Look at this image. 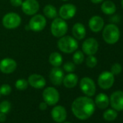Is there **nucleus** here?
<instances>
[{
  "label": "nucleus",
  "instance_id": "f03ea898",
  "mask_svg": "<svg viewBox=\"0 0 123 123\" xmlns=\"http://www.w3.org/2000/svg\"><path fill=\"white\" fill-rule=\"evenodd\" d=\"M102 36L106 43L114 44L119 41L120 37L119 28L115 24H108L104 27Z\"/></svg>",
  "mask_w": 123,
  "mask_h": 123
},
{
  "label": "nucleus",
  "instance_id": "ddd939ff",
  "mask_svg": "<svg viewBox=\"0 0 123 123\" xmlns=\"http://www.w3.org/2000/svg\"><path fill=\"white\" fill-rule=\"evenodd\" d=\"M76 7L73 4H65L63 5L59 9V16L63 20H70L73 18L76 13Z\"/></svg>",
  "mask_w": 123,
  "mask_h": 123
},
{
  "label": "nucleus",
  "instance_id": "c85d7f7f",
  "mask_svg": "<svg viewBox=\"0 0 123 123\" xmlns=\"http://www.w3.org/2000/svg\"><path fill=\"white\" fill-rule=\"evenodd\" d=\"M11 109V104L8 101H4L0 104V112L7 114Z\"/></svg>",
  "mask_w": 123,
  "mask_h": 123
},
{
  "label": "nucleus",
  "instance_id": "f257e3e1",
  "mask_svg": "<svg viewBox=\"0 0 123 123\" xmlns=\"http://www.w3.org/2000/svg\"><path fill=\"white\" fill-rule=\"evenodd\" d=\"M72 111L79 119H87L95 111V103L88 96L78 97L72 104Z\"/></svg>",
  "mask_w": 123,
  "mask_h": 123
},
{
  "label": "nucleus",
  "instance_id": "39448f33",
  "mask_svg": "<svg viewBox=\"0 0 123 123\" xmlns=\"http://www.w3.org/2000/svg\"><path fill=\"white\" fill-rule=\"evenodd\" d=\"M21 23L20 15L15 12H9L6 14L2 19L3 25L7 29H14L18 28Z\"/></svg>",
  "mask_w": 123,
  "mask_h": 123
},
{
  "label": "nucleus",
  "instance_id": "aec40b11",
  "mask_svg": "<svg viewBox=\"0 0 123 123\" xmlns=\"http://www.w3.org/2000/svg\"><path fill=\"white\" fill-rule=\"evenodd\" d=\"M95 104L100 109H105L109 104V98L105 93H101L96 96Z\"/></svg>",
  "mask_w": 123,
  "mask_h": 123
},
{
  "label": "nucleus",
  "instance_id": "7ed1b4c3",
  "mask_svg": "<svg viewBox=\"0 0 123 123\" xmlns=\"http://www.w3.org/2000/svg\"><path fill=\"white\" fill-rule=\"evenodd\" d=\"M57 46L59 49L66 54H70L75 52L78 48V43L75 38L66 36H62L57 42Z\"/></svg>",
  "mask_w": 123,
  "mask_h": 123
},
{
  "label": "nucleus",
  "instance_id": "f8f14e48",
  "mask_svg": "<svg viewBox=\"0 0 123 123\" xmlns=\"http://www.w3.org/2000/svg\"><path fill=\"white\" fill-rule=\"evenodd\" d=\"M23 12L28 15H35L39 10V4L37 0H25L21 5Z\"/></svg>",
  "mask_w": 123,
  "mask_h": 123
},
{
  "label": "nucleus",
  "instance_id": "4468645a",
  "mask_svg": "<svg viewBox=\"0 0 123 123\" xmlns=\"http://www.w3.org/2000/svg\"><path fill=\"white\" fill-rule=\"evenodd\" d=\"M17 68V62L11 58H5L0 62V71L5 74L13 73Z\"/></svg>",
  "mask_w": 123,
  "mask_h": 123
},
{
  "label": "nucleus",
  "instance_id": "c9c22d12",
  "mask_svg": "<svg viewBox=\"0 0 123 123\" xmlns=\"http://www.w3.org/2000/svg\"><path fill=\"white\" fill-rule=\"evenodd\" d=\"M91 1L94 4H99V3L102 2L104 0H91Z\"/></svg>",
  "mask_w": 123,
  "mask_h": 123
},
{
  "label": "nucleus",
  "instance_id": "b1692460",
  "mask_svg": "<svg viewBox=\"0 0 123 123\" xmlns=\"http://www.w3.org/2000/svg\"><path fill=\"white\" fill-rule=\"evenodd\" d=\"M43 13L45 16L49 19H54L57 16V11L55 7L51 5H47L43 8Z\"/></svg>",
  "mask_w": 123,
  "mask_h": 123
},
{
  "label": "nucleus",
  "instance_id": "c756f323",
  "mask_svg": "<svg viewBox=\"0 0 123 123\" xmlns=\"http://www.w3.org/2000/svg\"><path fill=\"white\" fill-rule=\"evenodd\" d=\"M122 70V65L119 63H114V65H112V66L111 67V73L114 75H117L119 73H121Z\"/></svg>",
  "mask_w": 123,
  "mask_h": 123
},
{
  "label": "nucleus",
  "instance_id": "f704fd0d",
  "mask_svg": "<svg viewBox=\"0 0 123 123\" xmlns=\"http://www.w3.org/2000/svg\"><path fill=\"white\" fill-rule=\"evenodd\" d=\"M6 120V114L5 113L0 112V122H3Z\"/></svg>",
  "mask_w": 123,
  "mask_h": 123
},
{
  "label": "nucleus",
  "instance_id": "20e7f679",
  "mask_svg": "<svg viewBox=\"0 0 123 123\" xmlns=\"http://www.w3.org/2000/svg\"><path fill=\"white\" fill-rule=\"evenodd\" d=\"M68 24L62 18H54L51 25V34L56 38L64 36L68 32Z\"/></svg>",
  "mask_w": 123,
  "mask_h": 123
},
{
  "label": "nucleus",
  "instance_id": "bb28decb",
  "mask_svg": "<svg viewBox=\"0 0 123 123\" xmlns=\"http://www.w3.org/2000/svg\"><path fill=\"white\" fill-rule=\"evenodd\" d=\"M97 62H98L97 59L93 55H89L87 57L86 60V65L88 68H95L96 66V65H97Z\"/></svg>",
  "mask_w": 123,
  "mask_h": 123
},
{
  "label": "nucleus",
  "instance_id": "9d476101",
  "mask_svg": "<svg viewBox=\"0 0 123 123\" xmlns=\"http://www.w3.org/2000/svg\"><path fill=\"white\" fill-rule=\"evenodd\" d=\"M83 52L87 55H94L98 49V43L94 38H87L82 45Z\"/></svg>",
  "mask_w": 123,
  "mask_h": 123
},
{
  "label": "nucleus",
  "instance_id": "f3484780",
  "mask_svg": "<svg viewBox=\"0 0 123 123\" xmlns=\"http://www.w3.org/2000/svg\"><path fill=\"white\" fill-rule=\"evenodd\" d=\"M28 84L31 86L33 88L41 89L43 88L46 86V80L45 78L38 74H33L29 76L28 80Z\"/></svg>",
  "mask_w": 123,
  "mask_h": 123
},
{
  "label": "nucleus",
  "instance_id": "412c9836",
  "mask_svg": "<svg viewBox=\"0 0 123 123\" xmlns=\"http://www.w3.org/2000/svg\"><path fill=\"white\" fill-rule=\"evenodd\" d=\"M78 81V76L74 73H70L68 75H67L66 76L64 77L62 83L66 88H73L77 85Z\"/></svg>",
  "mask_w": 123,
  "mask_h": 123
},
{
  "label": "nucleus",
  "instance_id": "a211bd4d",
  "mask_svg": "<svg viewBox=\"0 0 123 123\" xmlns=\"http://www.w3.org/2000/svg\"><path fill=\"white\" fill-rule=\"evenodd\" d=\"M88 25H89L90 29L93 32L98 33L103 29L104 25V21L101 17L95 15V16H93L89 20Z\"/></svg>",
  "mask_w": 123,
  "mask_h": 123
},
{
  "label": "nucleus",
  "instance_id": "1a4fd4ad",
  "mask_svg": "<svg viewBox=\"0 0 123 123\" xmlns=\"http://www.w3.org/2000/svg\"><path fill=\"white\" fill-rule=\"evenodd\" d=\"M46 25V18L41 15H34L29 21V28L31 31L39 32L42 31Z\"/></svg>",
  "mask_w": 123,
  "mask_h": 123
},
{
  "label": "nucleus",
  "instance_id": "58836bf2",
  "mask_svg": "<svg viewBox=\"0 0 123 123\" xmlns=\"http://www.w3.org/2000/svg\"><path fill=\"white\" fill-rule=\"evenodd\" d=\"M65 123H70V122H65Z\"/></svg>",
  "mask_w": 123,
  "mask_h": 123
},
{
  "label": "nucleus",
  "instance_id": "a878e982",
  "mask_svg": "<svg viewBox=\"0 0 123 123\" xmlns=\"http://www.w3.org/2000/svg\"><path fill=\"white\" fill-rule=\"evenodd\" d=\"M73 62L75 65H80L84 61V54L83 52H82L81 51H77L74 53L73 56Z\"/></svg>",
  "mask_w": 123,
  "mask_h": 123
},
{
  "label": "nucleus",
  "instance_id": "2f4dec72",
  "mask_svg": "<svg viewBox=\"0 0 123 123\" xmlns=\"http://www.w3.org/2000/svg\"><path fill=\"white\" fill-rule=\"evenodd\" d=\"M12 91V88L10 85L8 84H3L1 87H0V93L2 95L7 96L10 94Z\"/></svg>",
  "mask_w": 123,
  "mask_h": 123
},
{
  "label": "nucleus",
  "instance_id": "e433bc0d",
  "mask_svg": "<svg viewBox=\"0 0 123 123\" xmlns=\"http://www.w3.org/2000/svg\"><path fill=\"white\" fill-rule=\"evenodd\" d=\"M121 4H122V8H123V0H122V2H121Z\"/></svg>",
  "mask_w": 123,
  "mask_h": 123
},
{
  "label": "nucleus",
  "instance_id": "2eb2a0df",
  "mask_svg": "<svg viewBox=\"0 0 123 123\" xmlns=\"http://www.w3.org/2000/svg\"><path fill=\"white\" fill-rule=\"evenodd\" d=\"M64 72L59 67H54L52 68L49 73V78L51 82L55 86H60L62 83L64 78Z\"/></svg>",
  "mask_w": 123,
  "mask_h": 123
},
{
  "label": "nucleus",
  "instance_id": "9b49d317",
  "mask_svg": "<svg viewBox=\"0 0 123 123\" xmlns=\"http://www.w3.org/2000/svg\"><path fill=\"white\" fill-rule=\"evenodd\" d=\"M109 103L111 108L116 111H122L123 110V91H117L111 93Z\"/></svg>",
  "mask_w": 123,
  "mask_h": 123
},
{
  "label": "nucleus",
  "instance_id": "0eeeda50",
  "mask_svg": "<svg viewBox=\"0 0 123 123\" xmlns=\"http://www.w3.org/2000/svg\"><path fill=\"white\" fill-rule=\"evenodd\" d=\"M43 98L48 105H55L59 100V93L56 88L48 87L43 92Z\"/></svg>",
  "mask_w": 123,
  "mask_h": 123
},
{
  "label": "nucleus",
  "instance_id": "6ab92c4d",
  "mask_svg": "<svg viewBox=\"0 0 123 123\" xmlns=\"http://www.w3.org/2000/svg\"><path fill=\"white\" fill-rule=\"evenodd\" d=\"M72 32H73V35L74 36V37L78 40L83 39L86 35V28L80 23H77L73 25Z\"/></svg>",
  "mask_w": 123,
  "mask_h": 123
},
{
  "label": "nucleus",
  "instance_id": "473e14b6",
  "mask_svg": "<svg viewBox=\"0 0 123 123\" xmlns=\"http://www.w3.org/2000/svg\"><path fill=\"white\" fill-rule=\"evenodd\" d=\"M10 4L15 7H20L23 4V0H10Z\"/></svg>",
  "mask_w": 123,
  "mask_h": 123
},
{
  "label": "nucleus",
  "instance_id": "6e6552de",
  "mask_svg": "<svg viewBox=\"0 0 123 123\" xmlns=\"http://www.w3.org/2000/svg\"><path fill=\"white\" fill-rule=\"evenodd\" d=\"M80 88L83 93L87 96H93L96 90L94 81L88 77H85L81 79L80 82Z\"/></svg>",
  "mask_w": 123,
  "mask_h": 123
},
{
  "label": "nucleus",
  "instance_id": "4c0bfd02",
  "mask_svg": "<svg viewBox=\"0 0 123 123\" xmlns=\"http://www.w3.org/2000/svg\"><path fill=\"white\" fill-rule=\"evenodd\" d=\"M62 1H63V2H66V1H68V0H62Z\"/></svg>",
  "mask_w": 123,
  "mask_h": 123
},
{
  "label": "nucleus",
  "instance_id": "4be33fe9",
  "mask_svg": "<svg viewBox=\"0 0 123 123\" xmlns=\"http://www.w3.org/2000/svg\"><path fill=\"white\" fill-rule=\"evenodd\" d=\"M101 10L106 15H113L116 12V5L113 2L107 0V1H104L102 3Z\"/></svg>",
  "mask_w": 123,
  "mask_h": 123
},
{
  "label": "nucleus",
  "instance_id": "7c9ffc66",
  "mask_svg": "<svg viewBox=\"0 0 123 123\" xmlns=\"http://www.w3.org/2000/svg\"><path fill=\"white\" fill-rule=\"evenodd\" d=\"M63 69L68 73H73L75 70V64L71 62H68L63 65Z\"/></svg>",
  "mask_w": 123,
  "mask_h": 123
},
{
  "label": "nucleus",
  "instance_id": "72a5a7b5",
  "mask_svg": "<svg viewBox=\"0 0 123 123\" xmlns=\"http://www.w3.org/2000/svg\"><path fill=\"white\" fill-rule=\"evenodd\" d=\"M47 108V104L44 101V102H41L40 104H39V109L41 110H45Z\"/></svg>",
  "mask_w": 123,
  "mask_h": 123
},
{
  "label": "nucleus",
  "instance_id": "dca6fc26",
  "mask_svg": "<svg viewBox=\"0 0 123 123\" xmlns=\"http://www.w3.org/2000/svg\"><path fill=\"white\" fill-rule=\"evenodd\" d=\"M51 117L56 122H62L66 119L67 111L62 106H56L51 110Z\"/></svg>",
  "mask_w": 123,
  "mask_h": 123
},
{
  "label": "nucleus",
  "instance_id": "423d86ee",
  "mask_svg": "<svg viewBox=\"0 0 123 123\" xmlns=\"http://www.w3.org/2000/svg\"><path fill=\"white\" fill-rule=\"evenodd\" d=\"M114 83V76L111 72L105 71L101 73L98 78V84L102 89L106 90L112 87Z\"/></svg>",
  "mask_w": 123,
  "mask_h": 123
},
{
  "label": "nucleus",
  "instance_id": "393cba45",
  "mask_svg": "<svg viewBox=\"0 0 123 123\" xmlns=\"http://www.w3.org/2000/svg\"><path fill=\"white\" fill-rule=\"evenodd\" d=\"M103 117L106 121H109V122L114 121L117 117V112L114 109H109L104 112Z\"/></svg>",
  "mask_w": 123,
  "mask_h": 123
},
{
  "label": "nucleus",
  "instance_id": "5701e85b",
  "mask_svg": "<svg viewBox=\"0 0 123 123\" xmlns=\"http://www.w3.org/2000/svg\"><path fill=\"white\" fill-rule=\"evenodd\" d=\"M49 63L54 67H59L62 64V56L58 52H53L49 56Z\"/></svg>",
  "mask_w": 123,
  "mask_h": 123
},
{
  "label": "nucleus",
  "instance_id": "ea45409f",
  "mask_svg": "<svg viewBox=\"0 0 123 123\" xmlns=\"http://www.w3.org/2000/svg\"><path fill=\"white\" fill-rule=\"evenodd\" d=\"M0 96H1V93H0Z\"/></svg>",
  "mask_w": 123,
  "mask_h": 123
},
{
  "label": "nucleus",
  "instance_id": "cd10ccee",
  "mask_svg": "<svg viewBox=\"0 0 123 123\" xmlns=\"http://www.w3.org/2000/svg\"><path fill=\"white\" fill-rule=\"evenodd\" d=\"M28 86V82L25 79H19L15 83V87L20 91L25 90Z\"/></svg>",
  "mask_w": 123,
  "mask_h": 123
}]
</instances>
